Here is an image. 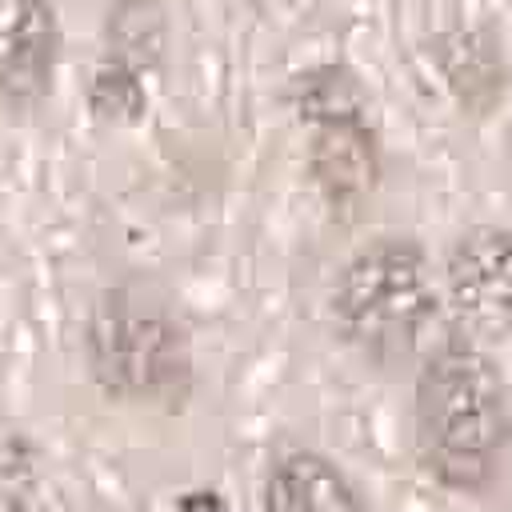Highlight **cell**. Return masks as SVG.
I'll list each match as a JSON object with an SVG mask.
<instances>
[{
	"mask_svg": "<svg viewBox=\"0 0 512 512\" xmlns=\"http://www.w3.org/2000/svg\"><path fill=\"white\" fill-rule=\"evenodd\" d=\"M412 412L424 472L460 496L488 492L512 436L508 388L492 356L464 332L444 336L420 364Z\"/></svg>",
	"mask_w": 512,
	"mask_h": 512,
	"instance_id": "1",
	"label": "cell"
},
{
	"mask_svg": "<svg viewBox=\"0 0 512 512\" xmlns=\"http://www.w3.org/2000/svg\"><path fill=\"white\" fill-rule=\"evenodd\" d=\"M88 372L112 400H172L192 380V344L172 300L144 276L108 284L84 324Z\"/></svg>",
	"mask_w": 512,
	"mask_h": 512,
	"instance_id": "2",
	"label": "cell"
},
{
	"mask_svg": "<svg viewBox=\"0 0 512 512\" xmlns=\"http://www.w3.org/2000/svg\"><path fill=\"white\" fill-rule=\"evenodd\" d=\"M332 312L352 348L404 364L436 320L428 256L412 236H372L336 272Z\"/></svg>",
	"mask_w": 512,
	"mask_h": 512,
	"instance_id": "3",
	"label": "cell"
},
{
	"mask_svg": "<svg viewBox=\"0 0 512 512\" xmlns=\"http://www.w3.org/2000/svg\"><path fill=\"white\" fill-rule=\"evenodd\" d=\"M444 296L468 340L512 332V228L476 224L448 244Z\"/></svg>",
	"mask_w": 512,
	"mask_h": 512,
	"instance_id": "4",
	"label": "cell"
},
{
	"mask_svg": "<svg viewBox=\"0 0 512 512\" xmlns=\"http://www.w3.org/2000/svg\"><path fill=\"white\" fill-rule=\"evenodd\" d=\"M60 20L48 0H0V104L32 108L48 96Z\"/></svg>",
	"mask_w": 512,
	"mask_h": 512,
	"instance_id": "5",
	"label": "cell"
},
{
	"mask_svg": "<svg viewBox=\"0 0 512 512\" xmlns=\"http://www.w3.org/2000/svg\"><path fill=\"white\" fill-rule=\"evenodd\" d=\"M264 512H372L356 480L316 448H284L264 480Z\"/></svg>",
	"mask_w": 512,
	"mask_h": 512,
	"instance_id": "6",
	"label": "cell"
},
{
	"mask_svg": "<svg viewBox=\"0 0 512 512\" xmlns=\"http://www.w3.org/2000/svg\"><path fill=\"white\" fill-rule=\"evenodd\" d=\"M312 172L332 200H360L376 184V140L364 120H328L312 136Z\"/></svg>",
	"mask_w": 512,
	"mask_h": 512,
	"instance_id": "7",
	"label": "cell"
},
{
	"mask_svg": "<svg viewBox=\"0 0 512 512\" xmlns=\"http://www.w3.org/2000/svg\"><path fill=\"white\" fill-rule=\"evenodd\" d=\"M300 112L312 124L328 120H364V88L344 64H324L308 76H300Z\"/></svg>",
	"mask_w": 512,
	"mask_h": 512,
	"instance_id": "8",
	"label": "cell"
},
{
	"mask_svg": "<svg viewBox=\"0 0 512 512\" xmlns=\"http://www.w3.org/2000/svg\"><path fill=\"white\" fill-rule=\"evenodd\" d=\"M40 492V456L36 444L0 424V512H28Z\"/></svg>",
	"mask_w": 512,
	"mask_h": 512,
	"instance_id": "9",
	"label": "cell"
},
{
	"mask_svg": "<svg viewBox=\"0 0 512 512\" xmlns=\"http://www.w3.org/2000/svg\"><path fill=\"white\" fill-rule=\"evenodd\" d=\"M176 512H228L224 496L212 492V488H188L180 500H176Z\"/></svg>",
	"mask_w": 512,
	"mask_h": 512,
	"instance_id": "10",
	"label": "cell"
}]
</instances>
